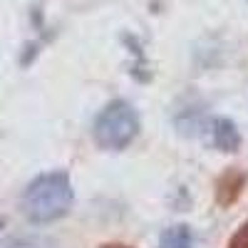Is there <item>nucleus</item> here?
I'll use <instances>...</instances> for the list:
<instances>
[{
	"mask_svg": "<svg viewBox=\"0 0 248 248\" xmlns=\"http://www.w3.org/2000/svg\"><path fill=\"white\" fill-rule=\"evenodd\" d=\"M75 203L72 181L65 171L40 174L23 194V214L32 223H52L67 216Z\"/></svg>",
	"mask_w": 248,
	"mask_h": 248,
	"instance_id": "1",
	"label": "nucleus"
},
{
	"mask_svg": "<svg viewBox=\"0 0 248 248\" xmlns=\"http://www.w3.org/2000/svg\"><path fill=\"white\" fill-rule=\"evenodd\" d=\"M92 134H94V141L102 149L122 152V149H127L139 134V114L129 102L117 99L99 112V117L94 119Z\"/></svg>",
	"mask_w": 248,
	"mask_h": 248,
	"instance_id": "2",
	"label": "nucleus"
},
{
	"mask_svg": "<svg viewBox=\"0 0 248 248\" xmlns=\"http://www.w3.org/2000/svg\"><path fill=\"white\" fill-rule=\"evenodd\" d=\"M211 141L218 152H236L238 144H241V134H238L236 124L231 119L218 117L211 124Z\"/></svg>",
	"mask_w": 248,
	"mask_h": 248,
	"instance_id": "3",
	"label": "nucleus"
},
{
	"mask_svg": "<svg viewBox=\"0 0 248 248\" xmlns=\"http://www.w3.org/2000/svg\"><path fill=\"white\" fill-rule=\"evenodd\" d=\"M159 248H194V233L186 223H176L167 229L159 238Z\"/></svg>",
	"mask_w": 248,
	"mask_h": 248,
	"instance_id": "4",
	"label": "nucleus"
},
{
	"mask_svg": "<svg viewBox=\"0 0 248 248\" xmlns=\"http://www.w3.org/2000/svg\"><path fill=\"white\" fill-rule=\"evenodd\" d=\"M243 184H246L243 174H238V171H226V174L221 176V181H218V201H221L223 206H226V203H233V201L238 199L241 189H243Z\"/></svg>",
	"mask_w": 248,
	"mask_h": 248,
	"instance_id": "5",
	"label": "nucleus"
},
{
	"mask_svg": "<svg viewBox=\"0 0 248 248\" xmlns=\"http://www.w3.org/2000/svg\"><path fill=\"white\" fill-rule=\"evenodd\" d=\"M226 248H248V221H243V223L238 226V231L229 238Z\"/></svg>",
	"mask_w": 248,
	"mask_h": 248,
	"instance_id": "6",
	"label": "nucleus"
},
{
	"mask_svg": "<svg viewBox=\"0 0 248 248\" xmlns=\"http://www.w3.org/2000/svg\"><path fill=\"white\" fill-rule=\"evenodd\" d=\"M99 248H132V246H124V243H105V246H99Z\"/></svg>",
	"mask_w": 248,
	"mask_h": 248,
	"instance_id": "7",
	"label": "nucleus"
}]
</instances>
